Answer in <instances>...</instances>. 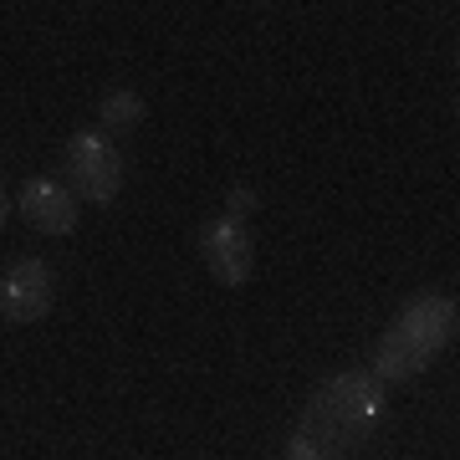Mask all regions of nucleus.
I'll list each match as a JSON object with an SVG mask.
<instances>
[{
    "label": "nucleus",
    "instance_id": "1a4fd4ad",
    "mask_svg": "<svg viewBox=\"0 0 460 460\" xmlns=\"http://www.w3.org/2000/svg\"><path fill=\"white\" fill-rule=\"evenodd\" d=\"M456 118H460V98H456Z\"/></svg>",
    "mask_w": 460,
    "mask_h": 460
},
{
    "label": "nucleus",
    "instance_id": "f257e3e1",
    "mask_svg": "<svg viewBox=\"0 0 460 460\" xmlns=\"http://www.w3.org/2000/svg\"><path fill=\"white\" fill-rule=\"evenodd\" d=\"M384 414H389V384H378L374 368L328 374L296 414V429L287 435V460H348L378 435Z\"/></svg>",
    "mask_w": 460,
    "mask_h": 460
},
{
    "label": "nucleus",
    "instance_id": "39448f33",
    "mask_svg": "<svg viewBox=\"0 0 460 460\" xmlns=\"http://www.w3.org/2000/svg\"><path fill=\"white\" fill-rule=\"evenodd\" d=\"M57 302V281H51V266L41 256H21V261L5 266L0 277V317L11 328H31L51 313Z\"/></svg>",
    "mask_w": 460,
    "mask_h": 460
},
{
    "label": "nucleus",
    "instance_id": "6e6552de",
    "mask_svg": "<svg viewBox=\"0 0 460 460\" xmlns=\"http://www.w3.org/2000/svg\"><path fill=\"white\" fill-rule=\"evenodd\" d=\"M261 210V190H251V184H230L226 190V215H235V220H246V215Z\"/></svg>",
    "mask_w": 460,
    "mask_h": 460
},
{
    "label": "nucleus",
    "instance_id": "9d476101",
    "mask_svg": "<svg viewBox=\"0 0 460 460\" xmlns=\"http://www.w3.org/2000/svg\"><path fill=\"white\" fill-rule=\"evenodd\" d=\"M456 62H460V47H456Z\"/></svg>",
    "mask_w": 460,
    "mask_h": 460
},
{
    "label": "nucleus",
    "instance_id": "7ed1b4c3",
    "mask_svg": "<svg viewBox=\"0 0 460 460\" xmlns=\"http://www.w3.org/2000/svg\"><path fill=\"white\" fill-rule=\"evenodd\" d=\"M62 174H66V190L83 205H113L123 195V154L102 128H77L66 138Z\"/></svg>",
    "mask_w": 460,
    "mask_h": 460
},
{
    "label": "nucleus",
    "instance_id": "f03ea898",
    "mask_svg": "<svg viewBox=\"0 0 460 460\" xmlns=\"http://www.w3.org/2000/svg\"><path fill=\"white\" fill-rule=\"evenodd\" d=\"M456 332H460V302L456 296L420 292L389 317L384 338L374 343L368 368H374L378 384H410V378H420L429 363L450 348Z\"/></svg>",
    "mask_w": 460,
    "mask_h": 460
},
{
    "label": "nucleus",
    "instance_id": "423d86ee",
    "mask_svg": "<svg viewBox=\"0 0 460 460\" xmlns=\"http://www.w3.org/2000/svg\"><path fill=\"white\" fill-rule=\"evenodd\" d=\"M77 205L83 199L66 190V180H51V174H36V180H26L16 190V210L41 235H72L77 230Z\"/></svg>",
    "mask_w": 460,
    "mask_h": 460
},
{
    "label": "nucleus",
    "instance_id": "20e7f679",
    "mask_svg": "<svg viewBox=\"0 0 460 460\" xmlns=\"http://www.w3.org/2000/svg\"><path fill=\"white\" fill-rule=\"evenodd\" d=\"M199 261L220 287H246L251 271H256V241H251L246 220H235L226 210L210 215L199 226Z\"/></svg>",
    "mask_w": 460,
    "mask_h": 460
},
{
    "label": "nucleus",
    "instance_id": "0eeeda50",
    "mask_svg": "<svg viewBox=\"0 0 460 460\" xmlns=\"http://www.w3.org/2000/svg\"><path fill=\"white\" fill-rule=\"evenodd\" d=\"M144 118H148V108H144V98H138L133 87H108V93L98 98V128L108 133V138L133 133Z\"/></svg>",
    "mask_w": 460,
    "mask_h": 460
}]
</instances>
